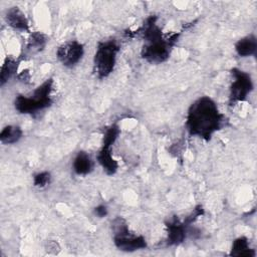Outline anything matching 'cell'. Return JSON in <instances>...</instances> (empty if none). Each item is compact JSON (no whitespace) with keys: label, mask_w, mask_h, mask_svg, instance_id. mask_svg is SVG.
Returning a JSON list of instances; mask_svg holds the SVG:
<instances>
[{"label":"cell","mask_w":257,"mask_h":257,"mask_svg":"<svg viewBox=\"0 0 257 257\" xmlns=\"http://www.w3.org/2000/svg\"><path fill=\"white\" fill-rule=\"evenodd\" d=\"M224 115L216 102L209 96H201L189 107L186 117V127L191 136L209 141L221 128Z\"/></svg>","instance_id":"obj_1"},{"label":"cell","mask_w":257,"mask_h":257,"mask_svg":"<svg viewBox=\"0 0 257 257\" xmlns=\"http://www.w3.org/2000/svg\"><path fill=\"white\" fill-rule=\"evenodd\" d=\"M145 40L142 48V57L150 63L159 64L166 61L171 54L173 46L178 41L179 33L164 35L157 24V17L150 16L140 29Z\"/></svg>","instance_id":"obj_2"},{"label":"cell","mask_w":257,"mask_h":257,"mask_svg":"<svg viewBox=\"0 0 257 257\" xmlns=\"http://www.w3.org/2000/svg\"><path fill=\"white\" fill-rule=\"evenodd\" d=\"M53 87V80L46 79L39 86H37L30 95H17L14 100L15 109L24 114H33L52 103L51 92Z\"/></svg>","instance_id":"obj_3"},{"label":"cell","mask_w":257,"mask_h":257,"mask_svg":"<svg viewBox=\"0 0 257 257\" xmlns=\"http://www.w3.org/2000/svg\"><path fill=\"white\" fill-rule=\"evenodd\" d=\"M118 52L119 45L116 40L98 42L93 57V70L98 78H105L112 72Z\"/></svg>","instance_id":"obj_4"},{"label":"cell","mask_w":257,"mask_h":257,"mask_svg":"<svg viewBox=\"0 0 257 257\" xmlns=\"http://www.w3.org/2000/svg\"><path fill=\"white\" fill-rule=\"evenodd\" d=\"M111 228L113 231V243L118 250L134 252L147 247L146 239L143 236L132 233L127 223L121 217H116L112 221Z\"/></svg>","instance_id":"obj_5"},{"label":"cell","mask_w":257,"mask_h":257,"mask_svg":"<svg viewBox=\"0 0 257 257\" xmlns=\"http://www.w3.org/2000/svg\"><path fill=\"white\" fill-rule=\"evenodd\" d=\"M231 71L233 81L230 86V102L235 103L244 101L248 94H250V92L253 90V81L251 75L239 68H233Z\"/></svg>","instance_id":"obj_6"},{"label":"cell","mask_w":257,"mask_h":257,"mask_svg":"<svg viewBox=\"0 0 257 257\" xmlns=\"http://www.w3.org/2000/svg\"><path fill=\"white\" fill-rule=\"evenodd\" d=\"M83 45L76 40H70L62 43L56 50V57L58 61L65 67H73L76 65L83 57Z\"/></svg>","instance_id":"obj_7"},{"label":"cell","mask_w":257,"mask_h":257,"mask_svg":"<svg viewBox=\"0 0 257 257\" xmlns=\"http://www.w3.org/2000/svg\"><path fill=\"white\" fill-rule=\"evenodd\" d=\"M166 227L168 245H179L184 242L188 228L184 222H182L178 217H173L166 223Z\"/></svg>","instance_id":"obj_8"},{"label":"cell","mask_w":257,"mask_h":257,"mask_svg":"<svg viewBox=\"0 0 257 257\" xmlns=\"http://www.w3.org/2000/svg\"><path fill=\"white\" fill-rule=\"evenodd\" d=\"M5 21L12 29L17 31H29V22L23 11L17 6L10 7L5 13Z\"/></svg>","instance_id":"obj_9"},{"label":"cell","mask_w":257,"mask_h":257,"mask_svg":"<svg viewBox=\"0 0 257 257\" xmlns=\"http://www.w3.org/2000/svg\"><path fill=\"white\" fill-rule=\"evenodd\" d=\"M97 162L107 175H114L118 169L116 160L112 157L111 149L101 147L97 154Z\"/></svg>","instance_id":"obj_10"},{"label":"cell","mask_w":257,"mask_h":257,"mask_svg":"<svg viewBox=\"0 0 257 257\" xmlns=\"http://www.w3.org/2000/svg\"><path fill=\"white\" fill-rule=\"evenodd\" d=\"M257 50V39L255 35L250 34L239 39L235 44V51L240 57H249L255 54Z\"/></svg>","instance_id":"obj_11"},{"label":"cell","mask_w":257,"mask_h":257,"mask_svg":"<svg viewBox=\"0 0 257 257\" xmlns=\"http://www.w3.org/2000/svg\"><path fill=\"white\" fill-rule=\"evenodd\" d=\"M72 169L78 176H85L89 174L93 169V163L89 155L82 151L77 153L72 163Z\"/></svg>","instance_id":"obj_12"},{"label":"cell","mask_w":257,"mask_h":257,"mask_svg":"<svg viewBox=\"0 0 257 257\" xmlns=\"http://www.w3.org/2000/svg\"><path fill=\"white\" fill-rule=\"evenodd\" d=\"M47 43V36L42 32H32L27 40L25 50L27 54H35L44 49Z\"/></svg>","instance_id":"obj_13"},{"label":"cell","mask_w":257,"mask_h":257,"mask_svg":"<svg viewBox=\"0 0 257 257\" xmlns=\"http://www.w3.org/2000/svg\"><path fill=\"white\" fill-rule=\"evenodd\" d=\"M23 136L21 127L18 125H6L0 133V141L5 145H12L17 143Z\"/></svg>","instance_id":"obj_14"},{"label":"cell","mask_w":257,"mask_h":257,"mask_svg":"<svg viewBox=\"0 0 257 257\" xmlns=\"http://www.w3.org/2000/svg\"><path fill=\"white\" fill-rule=\"evenodd\" d=\"M18 62L16 59H14L11 56H7L2 64L1 67V73H0V84L3 86L10 78L11 76L17 71Z\"/></svg>","instance_id":"obj_15"},{"label":"cell","mask_w":257,"mask_h":257,"mask_svg":"<svg viewBox=\"0 0 257 257\" xmlns=\"http://www.w3.org/2000/svg\"><path fill=\"white\" fill-rule=\"evenodd\" d=\"M231 255L234 256H254V251L249 247V243L247 238L245 237H239L233 241L232 248H231Z\"/></svg>","instance_id":"obj_16"},{"label":"cell","mask_w":257,"mask_h":257,"mask_svg":"<svg viewBox=\"0 0 257 257\" xmlns=\"http://www.w3.org/2000/svg\"><path fill=\"white\" fill-rule=\"evenodd\" d=\"M119 134H120V130H119L117 124H111L110 126H108L105 130L104 134H103L102 147H104V148H111V146L117 140Z\"/></svg>","instance_id":"obj_17"},{"label":"cell","mask_w":257,"mask_h":257,"mask_svg":"<svg viewBox=\"0 0 257 257\" xmlns=\"http://www.w3.org/2000/svg\"><path fill=\"white\" fill-rule=\"evenodd\" d=\"M51 181V175L49 172H40L34 175L33 177V185L37 188H45L47 185H49Z\"/></svg>","instance_id":"obj_18"},{"label":"cell","mask_w":257,"mask_h":257,"mask_svg":"<svg viewBox=\"0 0 257 257\" xmlns=\"http://www.w3.org/2000/svg\"><path fill=\"white\" fill-rule=\"evenodd\" d=\"M108 211H107V207L105 205H98L97 207L94 208V214L98 217V218H103L107 215Z\"/></svg>","instance_id":"obj_19"},{"label":"cell","mask_w":257,"mask_h":257,"mask_svg":"<svg viewBox=\"0 0 257 257\" xmlns=\"http://www.w3.org/2000/svg\"><path fill=\"white\" fill-rule=\"evenodd\" d=\"M19 78L24 81V80H28L29 79V73H28V70H24L22 71V73L19 74Z\"/></svg>","instance_id":"obj_20"}]
</instances>
